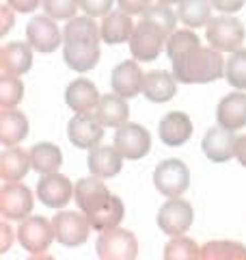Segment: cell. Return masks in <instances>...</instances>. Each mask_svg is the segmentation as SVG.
<instances>
[{"label":"cell","mask_w":246,"mask_h":260,"mask_svg":"<svg viewBox=\"0 0 246 260\" xmlns=\"http://www.w3.org/2000/svg\"><path fill=\"white\" fill-rule=\"evenodd\" d=\"M167 54L173 63V76L182 85L214 83L225 74V59L216 48H205L192 28L171 32Z\"/></svg>","instance_id":"6da1fadb"},{"label":"cell","mask_w":246,"mask_h":260,"mask_svg":"<svg viewBox=\"0 0 246 260\" xmlns=\"http://www.w3.org/2000/svg\"><path fill=\"white\" fill-rule=\"evenodd\" d=\"M100 37L102 30L95 18L82 15L71 18L63 28V61L73 72H89L100 61Z\"/></svg>","instance_id":"7a4b0ae2"},{"label":"cell","mask_w":246,"mask_h":260,"mask_svg":"<svg viewBox=\"0 0 246 260\" xmlns=\"http://www.w3.org/2000/svg\"><path fill=\"white\" fill-rule=\"evenodd\" d=\"M169 42V32L162 30L158 24L149 20H141L134 26V32L130 37V52L136 61H155L162 52V48Z\"/></svg>","instance_id":"3957f363"},{"label":"cell","mask_w":246,"mask_h":260,"mask_svg":"<svg viewBox=\"0 0 246 260\" xmlns=\"http://www.w3.org/2000/svg\"><path fill=\"white\" fill-rule=\"evenodd\" d=\"M205 35L212 48H216L218 52H235L240 50L244 44V24L233 18V15H218L212 18L205 26Z\"/></svg>","instance_id":"277c9868"},{"label":"cell","mask_w":246,"mask_h":260,"mask_svg":"<svg viewBox=\"0 0 246 260\" xmlns=\"http://www.w3.org/2000/svg\"><path fill=\"white\" fill-rule=\"evenodd\" d=\"M95 249L102 260H134L138 256V241L130 230L110 228L97 237Z\"/></svg>","instance_id":"5b68a950"},{"label":"cell","mask_w":246,"mask_h":260,"mask_svg":"<svg viewBox=\"0 0 246 260\" xmlns=\"http://www.w3.org/2000/svg\"><path fill=\"white\" fill-rule=\"evenodd\" d=\"M153 184L164 198H179L188 189V184H190V172H188L184 160L167 158L155 167Z\"/></svg>","instance_id":"8992f818"},{"label":"cell","mask_w":246,"mask_h":260,"mask_svg":"<svg viewBox=\"0 0 246 260\" xmlns=\"http://www.w3.org/2000/svg\"><path fill=\"white\" fill-rule=\"evenodd\" d=\"M52 225H54L56 241L65 247H78L82 243H87L89 230H91L89 217L85 213H76V210L59 213L52 219Z\"/></svg>","instance_id":"52a82bcc"},{"label":"cell","mask_w":246,"mask_h":260,"mask_svg":"<svg viewBox=\"0 0 246 260\" xmlns=\"http://www.w3.org/2000/svg\"><path fill=\"white\" fill-rule=\"evenodd\" d=\"M112 145L117 148V152L128 160H138L149 154L151 150V135L141 126V124H130L126 121L123 126L117 128L114 133Z\"/></svg>","instance_id":"ba28073f"},{"label":"cell","mask_w":246,"mask_h":260,"mask_svg":"<svg viewBox=\"0 0 246 260\" xmlns=\"http://www.w3.org/2000/svg\"><path fill=\"white\" fill-rule=\"evenodd\" d=\"M192 217L194 213L190 202L169 198V202H164L162 208L158 210V228L167 237H182L192 225Z\"/></svg>","instance_id":"9c48e42d"},{"label":"cell","mask_w":246,"mask_h":260,"mask_svg":"<svg viewBox=\"0 0 246 260\" xmlns=\"http://www.w3.org/2000/svg\"><path fill=\"white\" fill-rule=\"evenodd\" d=\"M20 245L30 254H44L50 247L54 237V225L46 217H26L18 228Z\"/></svg>","instance_id":"30bf717a"},{"label":"cell","mask_w":246,"mask_h":260,"mask_svg":"<svg viewBox=\"0 0 246 260\" xmlns=\"http://www.w3.org/2000/svg\"><path fill=\"white\" fill-rule=\"evenodd\" d=\"M32 193L20 182H5L0 189V215L11 221H24L32 210Z\"/></svg>","instance_id":"8fae6325"},{"label":"cell","mask_w":246,"mask_h":260,"mask_svg":"<svg viewBox=\"0 0 246 260\" xmlns=\"http://www.w3.org/2000/svg\"><path fill=\"white\" fill-rule=\"evenodd\" d=\"M69 141L80 150H93L104 137V126L93 113H76L67 124Z\"/></svg>","instance_id":"7c38bea8"},{"label":"cell","mask_w":246,"mask_h":260,"mask_svg":"<svg viewBox=\"0 0 246 260\" xmlns=\"http://www.w3.org/2000/svg\"><path fill=\"white\" fill-rule=\"evenodd\" d=\"M26 42L35 48L37 52H54L63 42V32L56 26L54 18L50 15H37L26 24Z\"/></svg>","instance_id":"4fadbf2b"},{"label":"cell","mask_w":246,"mask_h":260,"mask_svg":"<svg viewBox=\"0 0 246 260\" xmlns=\"http://www.w3.org/2000/svg\"><path fill=\"white\" fill-rule=\"evenodd\" d=\"M73 198L76 204L85 215H91L102 210L106 204L110 202V191L106 189V184L100 180V176H89V178H80L73 189Z\"/></svg>","instance_id":"5bb4252c"},{"label":"cell","mask_w":246,"mask_h":260,"mask_svg":"<svg viewBox=\"0 0 246 260\" xmlns=\"http://www.w3.org/2000/svg\"><path fill=\"white\" fill-rule=\"evenodd\" d=\"M37 195H39L41 204H46L48 208H63L73 198V186L67 176H61L56 172L46 174L37 182Z\"/></svg>","instance_id":"9a60e30c"},{"label":"cell","mask_w":246,"mask_h":260,"mask_svg":"<svg viewBox=\"0 0 246 260\" xmlns=\"http://www.w3.org/2000/svg\"><path fill=\"white\" fill-rule=\"evenodd\" d=\"M143 80L145 74L136 61H121L110 74V87L117 95L130 100L143 93Z\"/></svg>","instance_id":"2e32d148"},{"label":"cell","mask_w":246,"mask_h":260,"mask_svg":"<svg viewBox=\"0 0 246 260\" xmlns=\"http://www.w3.org/2000/svg\"><path fill=\"white\" fill-rule=\"evenodd\" d=\"M235 141L237 137L233 135V130L216 126L205 133L201 148H203V154L212 162H227L231 160V156H235Z\"/></svg>","instance_id":"e0dca14e"},{"label":"cell","mask_w":246,"mask_h":260,"mask_svg":"<svg viewBox=\"0 0 246 260\" xmlns=\"http://www.w3.org/2000/svg\"><path fill=\"white\" fill-rule=\"evenodd\" d=\"M160 141L169 148H179L192 137V121L182 111H171L160 119L158 126Z\"/></svg>","instance_id":"ac0fdd59"},{"label":"cell","mask_w":246,"mask_h":260,"mask_svg":"<svg viewBox=\"0 0 246 260\" xmlns=\"http://www.w3.org/2000/svg\"><path fill=\"white\" fill-rule=\"evenodd\" d=\"M100 91L87 78H76L65 89V102L73 113H93L100 104Z\"/></svg>","instance_id":"d6986e66"},{"label":"cell","mask_w":246,"mask_h":260,"mask_svg":"<svg viewBox=\"0 0 246 260\" xmlns=\"http://www.w3.org/2000/svg\"><path fill=\"white\" fill-rule=\"evenodd\" d=\"M216 121L227 130H242L246 126V93L233 91L225 95L216 107Z\"/></svg>","instance_id":"ffe728a7"},{"label":"cell","mask_w":246,"mask_h":260,"mask_svg":"<svg viewBox=\"0 0 246 260\" xmlns=\"http://www.w3.org/2000/svg\"><path fill=\"white\" fill-rule=\"evenodd\" d=\"M87 167L93 176L100 178H112L121 172L123 167V156L117 152V148L110 145H95L93 150H89L87 156Z\"/></svg>","instance_id":"44dd1931"},{"label":"cell","mask_w":246,"mask_h":260,"mask_svg":"<svg viewBox=\"0 0 246 260\" xmlns=\"http://www.w3.org/2000/svg\"><path fill=\"white\" fill-rule=\"evenodd\" d=\"M0 68H3V74H26L32 68V46L22 42L5 44L0 50Z\"/></svg>","instance_id":"7402d4cb"},{"label":"cell","mask_w":246,"mask_h":260,"mask_svg":"<svg viewBox=\"0 0 246 260\" xmlns=\"http://www.w3.org/2000/svg\"><path fill=\"white\" fill-rule=\"evenodd\" d=\"M100 30H102V39L110 46H117L123 42H130L134 32V24H132V15L126 13V11H110L104 15V22L100 24Z\"/></svg>","instance_id":"603a6c76"},{"label":"cell","mask_w":246,"mask_h":260,"mask_svg":"<svg viewBox=\"0 0 246 260\" xmlns=\"http://www.w3.org/2000/svg\"><path fill=\"white\" fill-rule=\"evenodd\" d=\"M177 91V78L164 70H153L145 74L143 80V95L149 102H169Z\"/></svg>","instance_id":"cb8c5ba5"},{"label":"cell","mask_w":246,"mask_h":260,"mask_svg":"<svg viewBox=\"0 0 246 260\" xmlns=\"http://www.w3.org/2000/svg\"><path fill=\"white\" fill-rule=\"evenodd\" d=\"M95 117L102 121V126L106 128H119L128 121L130 117V107H128V100L121 98L112 91V95H102L100 98V104L95 109Z\"/></svg>","instance_id":"d4e9b609"},{"label":"cell","mask_w":246,"mask_h":260,"mask_svg":"<svg viewBox=\"0 0 246 260\" xmlns=\"http://www.w3.org/2000/svg\"><path fill=\"white\" fill-rule=\"evenodd\" d=\"M28 137V119L24 113L15 109H3L0 111V143L5 148L18 145L22 139Z\"/></svg>","instance_id":"484cf974"},{"label":"cell","mask_w":246,"mask_h":260,"mask_svg":"<svg viewBox=\"0 0 246 260\" xmlns=\"http://www.w3.org/2000/svg\"><path fill=\"white\" fill-rule=\"evenodd\" d=\"M28 169H32L30 154H26L24 150L11 145L0 154V178H3V182H20L28 174Z\"/></svg>","instance_id":"4316f807"},{"label":"cell","mask_w":246,"mask_h":260,"mask_svg":"<svg viewBox=\"0 0 246 260\" xmlns=\"http://www.w3.org/2000/svg\"><path fill=\"white\" fill-rule=\"evenodd\" d=\"M63 162V152L54 143H35L30 148V165L37 174H54Z\"/></svg>","instance_id":"83f0119b"},{"label":"cell","mask_w":246,"mask_h":260,"mask_svg":"<svg viewBox=\"0 0 246 260\" xmlns=\"http://www.w3.org/2000/svg\"><path fill=\"white\" fill-rule=\"evenodd\" d=\"M212 0H182L179 3L177 18L182 20L188 28H199L208 26L212 20Z\"/></svg>","instance_id":"f1b7e54d"},{"label":"cell","mask_w":246,"mask_h":260,"mask_svg":"<svg viewBox=\"0 0 246 260\" xmlns=\"http://www.w3.org/2000/svg\"><path fill=\"white\" fill-rule=\"evenodd\" d=\"M199 260H246V247L235 241H210L201 247Z\"/></svg>","instance_id":"f546056e"},{"label":"cell","mask_w":246,"mask_h":260,"mask_svg":"<svg viewBox=\"0 0 246 260\" xmlns=\"http://www.w3.org/2000/svg\"><path fill=\"white\" fill-rule=\"evenodd\" d=\"M123 202L117 198V195H112L110 202L106 204L102 210H97V213H91L87 215L89 217V223H91L93 230L97 232H104V230H110V228H117L119 221L123 219Z\"/></svg>","instance_id":"4dcf8cb0"},{"label":"cell","mask_w":246,"mask_h":260,"mask_svg":"<svg viewBox=\"0 0 246 260\" xmlns=\"http://www.w3.org/2000/svg\"><path fill=\"white\" fill-rule=\"evenodd\" d=\"M201 247L188 237H173L164 247V260H199Z\"/></svg>","instance_id":"1f68e13d"},{"label":"cell","mask_w":246,"mask_h":260,"mask_svg":"<svg viewBox=\"0 0 246 260\" xmlns=\"http://www.w3.org/2000/svg\"><path fill=\"white\" fill-rule=\"evenodd\" d=\"M225 76L231 87L240 89V91L246 89V50L244 48L231 52L229 61L225 63Z\"/></svg>","instance_id":"d6a6232c"},{"label":"cell","mask_w":246,"mask_h":260,"mask_svg":"<svg viewBox=\"0 0 246 260\" xmlns=\"http://www.w3.org/2000/svg\"><path fill=\"white\" fill-rule=\"evenodd\" d=\"M24 95V83L13 74H3L0 78V107L3 109H13L22 102Z\"/></svg>","instance_id":"836d02e7"},{"label":"cell","mask_w":246,"mask_h":260,"mask_svg":"<svg viewBox=\"0 0 246 260\" xmlns=\"http://www.w3.org/2000/svg\"><path fill=\"white\" fill-rule=\"evenodd\" d=\"M143 18H145V20H149V22H153V24H158V26H160L162 30H167L169 35H171V32H175L177 15L169 9V5L158 3V5L149 7V9L143 13Z\"/></svg>","instance_id":"e575fe53"},{"label":"cell","mask_w":246,"mask_h":260,"mask_svg":"<svg viewBox=\"0 0 246 260\" xmlns=\"http://www.w3.org/2000/svg\"><path fill=\"white\" fill-rule=\"evenodd\" d=\"M80 0H44V11L54 20H71L76 18V9Z\"/></svg>","instance_id":"d590c367"},{"label":"cell","mask_w":246,"mask_h":260,"mask_svg":"<svg viewBox=\"0 0 246 260\" xmlns=\"http://www.w3.org/2000/svg\"><path fill=\"white\" fill-rule=\"evenodd\" d=\"M80 9L91 18H104L112 9V0H80Z\"/></svg>","instance_id":"8d00e7d4"},{"label":"cell","mask_w":246,"mask_h":260,"mask_svg":"<svg viewBox=\"0 0 246 260\" xmlns=\"http://www.w3.org/2000/svg\"><path fill=\"white\" fill-rule=\"evenodd\" d=\"M119 3V9L126 11L130 15H141L149 9V3L151 0H117Z\"/></svg>","instance_id":"74e56055"},{"label":"cell","mask_w":246,"mask_h":260,"mask_svg":"<svg viewBox=\"0 0 246 260\" xmlns=\"http://www.w3.org/2000/svg\"><path fill=\"white\" fill-rule=\"evenodd\" d=\"M246 0H212V5H214V9L220 11V13H229L233 15L237 13L244 7Z\"/></svg>","instance_id":"f35d334b"},{"label":"cell","mask_w":246,"mask_h":260,"mask_svg":"<svg viewBox=\"0 0 246 260\" xmlns=\"http://www.w3.org/2000/svg\"><path fill=\"white\" fill-rule=\"evenodd\" d=\"M41 0H7V5L13 7L15 11H20V13H32L39 7Z\"/></svg>","instance_id":"ab89813d"},{"label":"cell","mask_w":246,"mask_h":260,"mask_svg":"<svg viewBox=\"0 0 246 260\" xmlns=\"http://www.w3.org/2000/svg\"><path fill=\"white\" fill-rule=\"evenodd\" d=\"M13 7H3L0 9V35H7L11 28H13Z\"/></svg>","instance_id":"60d3db41"},{"label":"cell","mask_w":246,"mask_h":260,"mask_svg":"<svg viewBox=\"0 0 246 260\" xmlns=\"http://www.w3.org/2000/svg\"><path fill=\"white\" fill-rule=\"evenodd\" d=\"M235 158L240 160V165L246 167V135L237 137V141H235Z\"/></svg>","instance_id":"b9f144b4"},{"label":"cell","mask_w":246,"mask_h":260,"mask_svg":"<svg viewBox=\"0 0 246 260\" xmlns=\"http://www.w3.org/2000/svg\"><path fill=\"white\" fill-rule=\"evenodd\" d=\"M0 232H3V243H0V251H7L11 247V243H13V232H11V228L3 223L0 225Z\"/></svg>","instance_id":"7bdbcfd3"},{"label":"cell","mask_w":246,"mask_h":260,"mask_svg":"<svg viewBox=\"0 0 246 260\" xmlns=\"http://www.w3.org/2000/svg\"><path fill=\"white\" fill-rule=\"evenodd\" d=\"M158 3H162V5H179L182 0H158Z\"/></svg>","instance_id":"ee69618b"}]
</instances>
